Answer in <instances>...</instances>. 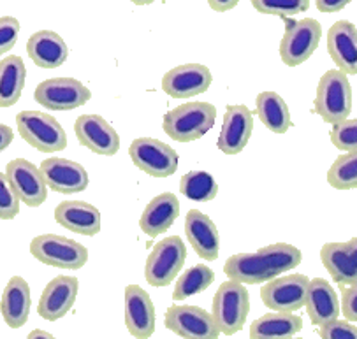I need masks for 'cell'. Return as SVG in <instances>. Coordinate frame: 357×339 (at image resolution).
Wrapping results in <instances>:
<instances>
[{
    "mask_svg": "<svg viewBox=\"0 0 357 339\" xmlns=\"http://www.w3.org/2000/svg\"><path fill=\"white\" fill-rule=\"evenodd\" d=\"M303 260L299 248L287 243H276L261 248L255 253H234L227 258L224 273L229 280L243 285H257L280 276L298 267Z\"/></svg>",
    "mask_w": 357,
    "mask_h": 339,
    "instance_id": "obj_1",
    "label": "cell"
},
{
    "mask_svg": "<svg viewBox=\"0 0 357 339\" xmlns=\"http://www.w3.org/2000/svg\"><path fill=\"white\" fill-rule=\"evenodd\" d=\"M217 109L210 102H185L164 116V132L178 143L197 141L213 127Z\"/></svg>",
    "mask_w": 357,
    "mask_h": 339,
    "instance_id": "obj_2",
    "label": "cell"
},
{
    "mask_svg": "<svg viewBox=\"0 0 357 339\" xmlns=\"http://www.w3.org/2000/svg\"><path fill=\"white\" fill-rule=\"evenodd\" d=\"M313 109L326 123L331 125L349 118L352 111V88L345 72L340 69L326 70L317 85Z\"/></svg>",
    "mask_w": 357,
    "mask_h": 339,
    "instance_id": "obj_3",
    "label": "cell"
},
{
    "mask_svg": "<svg viewBox=\"0 0 357 339\" xmlns=\"http://www.w3.org/2000/svg\"><path fill=\"white\" fill-rule=\"evenodd\" d=\"M16 129L22 139L37 152L59 153L67 148V134L59 120L41 111H22L16 115Z\"/></svg>",
    "mask_w": 357,
    "mask_h": 339,
    "instance_id": "obj_4",
    "label": "cell"
},
{
    "mask_svg": "<svg viewBox=\"0 0 357 339\" xmlns=\"http://www.w3.org/2000/svg\"><path fill=\"white\" fill-rule=\"evenodd\" d=\"M250 311V295L243 283L224 281L213 297V318L220 334L234 336L243 329Z\"/></svg>",
    "mask_w": 357,
    "mask_h": 339,
    "instance_id": "obj_5",
    "label": "cell"
},
{
    "mask_svg": "<svg viewBox=\"0 0 357 339\" xmlns=\"http://www.w3.org/2000/svg\"><path fill=\"white\" fill-rule=\"evenodd\" d=\"M30 253L45 266L59 269H82L89 262V250L83 244L59 234H41L33 237Z\"/></svg>",
    "mask_w": 357,
    "mask_h": 339,
    "instance_id": "obj_6",
    "label": "cell"
},
{
    "mask_svg": "<svg viewBox=\"0 0 357 339\" xmlns=\"http://www.w3.org/2000/svg\"><path fill=\"white\" fill-rule=\"evenodd\" d=\"M187 258V248L180 236L158 241L146 258L144 278L151 287H167L181 271Z\"/></svg>",
    "mask_w": 357,
    "mask_h": 339,
    "instance_id": "obj_7",
    "label": "cell"
},
{
    "mask_svg": "<svg viewBox=\"0 0 357 339\" xmlns=\"http://www.w3.org/2000/svg\"><path fill=\"white\" fill-rule=\"evenodd\" d=\"M129 155L134 166L151 178H169L178 169V153L169 144L153 137L134 139Z\"/></svg>",
    "mask_w": 357,
    "mask_h": 339,
    "instance_id": "obj_8",
    "label": "cell"
},
{
    "mask_svg": "<svg viewBox=\"0 0 357 339\" xmlns=\"http://www.w3.org/2000/svg\"><path fill=\"white\" fill-rule=\"evenodd\" d=\"M322 39L321 23L313 18H303L291 23L280 42V58L287 67L305 63L319 48Z\"/></svg>",
    "mask_w": 357,
    "mask_h": 339,
    "instance_id": "obj_9",
    "label": "cell"
},
{
    "mask_svg": "<svg viewBox=\"0 0 357 339\" xmlns=\"http://www.w3.org/2000/svg\"><path fill=\"white\" fill-rule=\"evenodd\" d=\"M33 99L50 111H73L85 106L92 99V92L74 78H52L39 83Z\"/></svg>",
    "mask_w": 357,
    "mask_h": 339,
    "instance_id": "obj_10",
    "label": "cell"
},
{
    "mask_svg": "<svg viewBox=\"0 0 357 339\" xmlns=\"http://www.w3.org/2000/svg\"><path fill=\"white\" fill-rule=\"evenodd\" d=\"M167 331L180 338L215 339L220 336L213 315L199 306H171L164 318Z\"/></svg>",
    "mask_w": 357,
    "mask_h": 339,
    "instance_id": "obj_11",
    "label": "cell"
},
{
    "mask_svg": "<svg viewBox=\"0 0 357 339\" xmlns=\"http://www.w3.org/2000/svg\"><path fill=\"white\" fill-rule=\"evenodd\" d=\"M6 176L20 203L39 207L48 199V184L41 169L26 159H15L6 166Z\"/></svg>",
    "mask_w": 357,
    "mask_h": 339,
    "instance_id": "obj_12",
    "label": "cell"
},
{
    "mask_svg": "<svg viewBox=\"0 0 357 339\" xmlns=\"http://www.w3.org/2000/svg\"><path fill=\"white\" fill-rule=\"evenodd\" d=\"M310 278L305 274H289L273 278L261 288V299L273 311H298L305 306Z\"/></svg>",
    "mask_w": 357,
    "mask_h": 339,
    "instance_id": "obj_13",
    "label": "cell"
},
{
    "mask_svg": "<svg viewBox=\"0 0 357 339\" xmlns=\"http://www.w3.org/2000/svg\"><path fill=\"white\" fill-rule=\"evenodd\" d=\"M213 83L211 70L201 63H183L167 70L162 78V90L173 99H192L208 92Z\"/></svg>",
    "mask_w": 357,
    "mask_h": 339,
    "instance_id": "obj_14",
    "label": "cell"
},
{
    "mask_svg": "<svg viewBox=\"0 0 357 339\" xmlns=\"http://www.w3.org/2000/svg\"><path fill=\"white\" fill-rule=\"evenodd\" d=\"M39 169H41L48 188H52L53 192L73 196V194L83 192L89 187V173L82 164L74 162V160L50 157V159L43 160Z\"/></svg>",
    "mask_w": 357,
    "mask_h": 339,
    "instance_id": "obj_15",
    "label": "cell"
},
{
    "mask_svg": "<svg viewBox=\"0 0 357 339\" xmlns=\"http://www.w3.org/2000/svg\"><path fill=\"white\" fill-rule=\"evenodd\" d=\"M79 144L96 155L113 157L120 150V136L100 115H82L74 123Z\"/></svg>",
    "mask_w": 357,
    "mask_h": 339,
    "instance_id": "obj_16",
    "label": "cell"
},
{
    "mask_svg": "<svg viewBox=\"0 0 357 339\" xmlns=\"http://www.w3.org/2000/svg\"><path fill=\"white\" fill-rule=\"evenodd\" d=\"M254 132V115L243 104L227 106L217 146L225 155H238L250 141Z\"/></svg>",
    "mask_w": 357,
    "mask_h": 339,
    "instance_id": "obj_17",
    "label": "cell"
},
{
    "mask_svg": "<svg viewBox=\"0 0 357 339\" xmlns=\"http://www.w3.org/2000/svg\"><path fill=\"white\" fill-rule=\"evenodd\" d=\"M77 278L74 276H56L50 281L43 290L37 313L39 317L48 322H56L59 318L66 317L73 310L77 297Z\"/></svg>",
    "mask_w": 357,
    "mask_h": 339,
    "instance_id": "obj_18",
    "label": "cell"
},
{
    "mask_svg": "<svg viewBox=\"0 0 357 339\" xmlns=\"http://www.w3.org/2000/svg\"><path fill=\"white\" fill-rule=\"evenodd\" d=\"M126 327L132 338L146 339L155 332V306L139 285L126 287Z\"/></svg>",
    "mask_w": 357,
    "mask_h": 339,
    "instance_id": "obj_19",
    "label": "cell"
},
{
    "mask_svg": "<svg viewBox=\"0 0 357 339\" xmlns=\"http://www.w3.org/2000/svg\"><path fill=\"white\" fill-rule=\"evenodd\" d=\"M321 260L333 280L338 285H357V239L345 243H326L321 250Z\"/></svg>",
    "mask_w": 357,
    "mask_h": 339,
    "instance_id": "obj_20",
    "label": "cell"
},
{
    "mask_svg": "<svg viewBox=\"0 0 357 339\" xmlns=\"http://www.w3.org/2000/svg\"><path fill=\"white\" fill-rule=\"evenodd\" d=\"M185 234L188 243L204 260H217L220 251V236L217 225L208 214L197 210H190L185 216Z\"/></svg>",
    "mask_w": 357,
    "mask_h": 339,
    "instance_id": "obj_21",
    "label": "cell"
},
{
    "mask_svg": "<svg viewBox=\"0 0 357 339\" xmlns=\"http://www.w3.org/2000/svg\"><path fill=\"white\" fill-rule=\"evenodd\" d=\"M56 223L79 236H97L100 232V211L85 200H63L55 207Z\"/></svg>",
    "mask_w": 357,
    "mask_h": 339,
    "instance_id": "obj_22",
    "label": "cell"
},
{
    "mask_svg": "<svg viewBox=\"0 0 357 339\" xmlns=\"http://www.w3.org/2000/svg\"><path fill=\"white\" fill-rule=\"evenodd\" d=\"M328 53L338 69L357 74V29L354 23L340 19L328 30Z\"/></svg>",
    "mask_w": 357,
    "mask_h": 339,
    "instance_id": "obj_23",
    "label": "cell"
},
{
    "mask_svg": "<svg viewBox=\"0 0 357 339\" xmlns=\"http://www.w3.org/2000/svg\"><path fill=\"white\" fill-rule=\"evenodd\" d=\"M26 53L30 60L41 69H59L69 56L66 41L53 30H39L26 41Z\"/></svg>",
    "mask_w": 357,
    "mask_h": 339,
    "instance_id": "obj_24",
    "label": "cell"
},
{
    "mask_svg": "<svg viewBox=\"0 0 357 339\" xmlns=\"http://www.w3.org/2000/svg\"><path fill=\"white\" fill-rule=\"evenodd\" d=\"M306 313L313 325L321 327L328 322L340 317V301L335 288L324 278L310 280L308 292H306Z\"/></svg>",
    "mask_w": 357,
    "mask_h": 339,
    "instance_id": "obj_25",
    "label": "cell"
},
{
    "mask_svg": "<svg viewBox=\"0 0 357 339\" xmlns=\"http://www.w3.org/2000/svg\"><path fill=\"white\" fill-rule=\"evenodd\" d=\"M180 216V200L174 194L164 192L153 197L139 218V227L146 236L157 237L164 234Z\"/></svg>",
    "mask_w": 357,
    "mask_h": 339,
    "instance_id": "obj_26",
    "label": "cell"
},
{
    "mask_svg": "<svg viewBox=\"0 0 357 339\" xmlns=\"http://www.w3.org/2000/svg\"><path fill=\"white\" fill-rule=\"evenodd\" d=\"M30 287L22 276H13L0 299V313L11 329H22L30 317Z\"/></svg>",
    "mask_w": 357,
    "mask_h": 339,
    "instance_id": "obj_27",
    "label": "cell"
},
{
    "mask_svg": "<svg viewBox=\"0 0 357 339\" xmlns=\"http://www.w3.org/2000/svg\"><path fill=\"white\" fill-rule=\"evenodd\" d=\"M303 329V320L294 311H273L254 320L250 325L252 339L292 338Z\"/></svg>",
    "mask_w": 357,
    "mask_h": 339,
    "instance_id": "obj_28",
    "label": "cell"
},
{
    "mask_svg": "<svg viewBox=\"0 0 357 339\" xmlns=\"http://www.w3.org/2000/svg\"><path fill=\"white\" fill-rule=\"evenodd\" d=\"M255 111L266 129L275 134H285L292 127L291 111L284 97L276 92H261L255 99Z\"/></svg>",
    "mask_w": 357,
    "mask_h": 339,
    "instance_id": "obj_29",
    "label": "cell"
},
{
    "mask_svg": "<svg viewBox=\"0 0 357 339\" xmlns=\"http://www.w3.org/2000/svg\"><path fill=\"white\" fill-rule=\"evenodd\" d=\"M26 69L22 56L13 55L0 60V107H11L22 99Z\"/></svg>",
    "mask_w": 357,
    "mask_h": 339,
    "instance_id": "obj_30",
    "label": "cell"
},
{
    "mask_svg": "<svg viewBox=\"0 0 357 339\" xmlns=\"http://www.w3.org/2000/svg\"><path fill=\"white\" fill-rule=\"evenodd\" d=\"M213 281V271L208 266H204V264H197V266L187 269L178 278L176 285H174L173 299L174 301H185L187 297H192V295H197L206 290Z\"/></svg>",
    "mask_w": 357,
    "mask_h": 339,
    "instance_id": "obj_31",
    "label": "cell"
},
{
    "mask_svg": "<svg viewBox=\"0 0 357 339\" xmlns=\"http://www.w3.org/2000/svg\"><path fill=\"white\" fill-rule=\"evenodd\" d=\"M180 192L190 200L210 203L217 197L218 183L211 174L204 173V171H190L181 176Z\"/></svg>",
    "mask_w": 357,
    "mask_h": 339,
    "instance_id": "obj_32",
    "label": "cell"
},
{
    "mask_svg": "<svg viewBox=\"0 0 357 339\" xmlns=\"http://www.w3.org/2000/svg\"><path fill=\"white\" fill-rule=\"evenodd\" d=\"M328 183L336 190H356L357 153H345L333 162L328 171Z\"/></svg>",
    "mask_w": 357,
    "mask_h": 339,
    "instance_id": "obj_33",
    "label": "cell"
},
{
    "mask_svg": "<svg viewBox=\"0 0 357 339\" xmlns=\"http://www.w3.org/2000/svg\"><path fill=\"white\" fill-rule=\"evenodd\" d=\"M252 6L261 15L285 18L308 11L310 0H252Z\"/></svg>",
    "mask_w": 357,
    "mask_h": 339,
    "instance_id": "obj_34",
    "label": "cell"
},
{
    "mask_svg": "<svg viewBox=\"0 0 357 339\" xmlns=\"http://www.w3.org/2000/svg\"><path fill=\"white\" fill-rule=\"evenodd\" d=\"M331 143L338 150L347 153H357V122L354 120H343L335 123L331 130Z\"/></svg>",
    "mask_w": 357,
    "mask_h": 339,
    "instance_id": "obj_35",
    "label": "cell"
},
{
    "mask_svg": "<svg viewBox=\"0 0 357 339\" xmlns=\"http://www.w3.org/2000/svg\"><path fill=\"white\" fill-rule=\"evenodd\" d=\"M20 214V199L13 192L6 173L0 171V220H13Z\"/></svg>",
    "mask_w": 357,
    "mask_h": 339,
    "instance_id": "obj_36",
    "label": "cell"
},
{
    "mask_svg": "<svg viewBox=\"0 0 357 339\" xmlns=\"http://www.w3.org/2000/svg\"><path fill=\"white\" fill-rule=\"evenodd\" d=\"M20 36V22L13 16L0 18V56L15 48Z\"/></svg>",
    "mask_w": 357,
    "mask_h": 339,
    "instance_id": "obj_37",
    "label": "cell"
},
{
    "mask_svg": "<svg viewBox=\"0 0 357 339\" xmlns=\"http://www.w3.org/2000/svg\"><path fill=\"white\" fill-rule=\"evenodd\" d=\"M319 336L324 339H336V338H343V339H356L357 336V329L356 324L349 320H335L328 322V324L321 325V331H319Z\"/></svg>",
    "mask_w": 357,
    "mask_h": 339,
    "instance_id": "obj_38",
    "label": "cell"
},
{
    "mask_svg": "<svg viewBox=\"0 0 357 339\" xmlns=\"http://www.w3.org/2000/svg\"><path fill=\"white\" fill-rule=\"evenodd\" d=\"M342 290V313L349 322L356 324L357 320V288L356 285H340Z\"/></svg>",
    "mask_w": 357,
    "mask_h": 339,
    "instance_id": "obj_39",
    "label": "cell"
},
{
    "mask_svg": "<svg viewBox=\"0 0 357 339\" xmlns=\"http://www.w3.org/2000/svg\"><path fill=\"white\" fill-rule=\"evenodd\" d=\"M350 2H352V0H315V6L321 13L333 15V13H338L342 11L343 8H347Z\"/></svg>",
    "mask_w": 357,
    "mask_h": 339,
    "instance_id": "obj_40",
    "label": "cell"
},
{
    "mask_svg": "<svg viewBox=\"0 0 357 339\" xmlns=\"http://www.w3.org/2000/svg\"><path fill=\"white\" fill-rule=\"evenodd\" d=\"M238 4H240V0H208V6L217 13H227Z\"/></svg>",
    "mask_w": 357,
    "mask_h": 339,
    "instance_id": "obj_41",
    "label": "cell"
},
{
    "mask_svg": "<svg viewBox=\"0 0 357 339\" xmlns=\"http://www.w3.org/2000/svg\"><path fill=\"white\" fill-rule=\"evenodd\" d=\"M15 139V132H13L11 127L0 123V152H4L6 148L13 143Z\"/></svg>",
    "mask_w": 357,
    "mask_h": 339,
    "instance_id": "obj_42",
    "label": "cell"
},
{
    "mask_svg": "<svg viewBox=\"0 0 357 339\" xmlns=\"http://www.w3.org/2000/svg\"><path fill=\"white\" fill-rule=\"evenodd\" d=\"M29 338L30 339H36V338H46V339H52L53 334H50V332L43 331V329H36V331L29 332Z\"/></svg>",
    "mask_w": 357,
    "mask_h": 339,
    "instance_id": "obj_43",
    "label": "cell"
},
{
    "mask_svg": "<svg viewBox=\"0 0 357 339\" xmlns=\"http://www.w3.org/2000/svg\"><path fill=\"white\" fill-rule=\"evenodd\" d=\"M130 2L136 6H148V4H153L155 0H130Z\"/></svg>",
    "mask_w": 357,
    "mask_h": 339,
    "instance_id": "obj_44",
    "label": "cell"
}]
</instances>
